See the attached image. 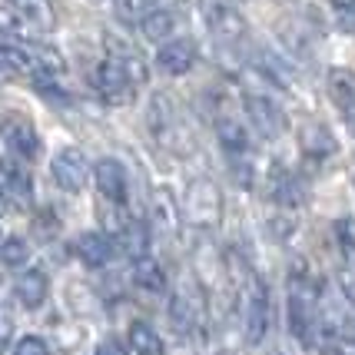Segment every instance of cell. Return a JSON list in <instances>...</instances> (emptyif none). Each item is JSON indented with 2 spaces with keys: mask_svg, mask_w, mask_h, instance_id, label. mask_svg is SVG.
Returning a JSON list of instances; mask_svg holds the SVG:
<instances>
[{
  "mask_svg": "<svg viewBox=\"0 0 355 355\" xmlns=\"http://www.w3.org/2000/svg\"><path fill=\"white\" fill-rule=\"evenodd\" d=\"M139 31H143L146 40H153V44L156 40H166V37H173V31H176V17H173L170 10H163V7H153V10L143 14Z\"/></svg>",
  "mask_w": 355,
  "mask_h": 355,
  "instance_id": "20",
  "label": "cell"
},
{
  "mask_svg": "<svg viewBox=\"0 0 355 355\" xmlns=\"http://www.w3.org/2000/svg\"><path fill=\"white\" fill-rule=\"evenodd\" d=\"M73 249H77V256L90 269L107 266L110 256H113V243H110V236H103V232H83L77 243H73Z\"/></svg>",
  "mask_w": 355,
  "mask_h": 355,
  "instance_id": "13",
  "label": "cell"
},
{
  "mask_svg": "<svg viewBox=\"0 0 355 355\" xmlns=\"http://www.w3.org/2000/svg\"><path fill=\"white\" fill-rule=\"evenodd\" d=\"M20 33H24L20 17H17L10 7H0V37H20Z\"/></svg>",
  "mask_w": 355,
  "mask_h": 355,
  "instance_id": "25",
  "label": "cell"
},
{
  "mask_svg": "<svg viewBox=\"0 0 355 355\" xmlns=\"http://www.w3.org/2000/svg\"><path fill=\"white\" fill-rule=\"evenodd\" d=\"M27 259H31V246L20 236H10V239L0 243V263L7 266V269H20Z\"/></svg>",
  "mask_w": 355,
  "mask_h": 355,
  "instance_id": "21",
  "label": "cell"
},
{
  "mask_svg": "<svg viewBox=\"0 0 355 355\" xmlns=\"http://www.w3.org/2000/svg\"><path fill=\"white\" fill-rule=\"evenodd\" d=\"M345 126L352 130V137H355V107H352V110H345Z\"/></svg>",
  "mask_w": 355,
  "mask_h": 355,
  "instance_id": "31",
  "label": "cell"
},
{
  "mask_svg": "<svg viewBox=\"0 0 355 355\" xmlns=\"http://www.w3.org/2000/svg\"><path fill=\"white\" fill-rule=\"evenodd\" d=\"M0 139L7 143L10 153L27 159V163H33L40 156V133H37V126L24 113H7L0 120Z\"/></svg>",
  "mask_w": 355,
  "mask_h": 355,
  "instance_id": "3",
  "label": "cell"
},
{
  "mask_svg": "<svg viewBox=\"0 0 355 355\" xmlns=\"http://www.w3.org/2000/svg\"><path fill=\"white\" fill-rule=\"evenodd\" d=\"M50 173H53V180H57L60 189L80 193V189L87 186V180H90V163H87V156L80 153L77 146H63L60 153L53 156Z\"/></svg>",
  "mask_w": 355,
  "mask_h": 355,
  "instance_id": "4",
  "label": "cell"
},
{
  "mask_svg": "<svg viewBox=\"0 0 355 355\" xmlns=\"http://www.w3.org/2000/svg\"><path fill=\"white\" fill-rule=\"evenodd\" d=\"M50 295V279L44 269H27L24 276L17 279V299L27 306V309H40Z\"/></svg>",
  "mask_w": 355,
  "mask_h": 355,
  "instance_id": "12",
  "label": "cell"
},
{
  "mask_svg": "<svg viewBox=\"0 0 355 355\" xmlns=\"http://www.w3.org/2000/svg\"><path fill=\"white\" fill-rule=\"evenodd\" d=\"M14 355H50V345L40 336H24L14 345Z\"/></svg>",
  "mask_w": 355,
  "mask_h": 355,
  "instance_id": "24",
  "label": "cell"
},
{
  "mask_svg": "<svg viewBox=\"0 0 355 355\" xmlns=\"http://www.w3.org/2000/svg\"><path fill=\"white\" fill-rule=\"evenodd\" d=\"M329 96H332V103L342 110L355 107V73L352 70H345V67L329 70Z\"/></svg>",
  "mask_w": 355,
  "mask_h": 355,
  "instance_id": "18",
  "label": "cell"
},
{
  "mask_svg": "<svg viewBox=\"0 0 355 355\" xmlns=\"http://www.w3.org/2000/svg\"><path fill=\"white\" fill-rule=\"evenodd\" d=\"M299 146H302V153L312 156V159H325V156H332L339 150V143L332 137V130L325 123H306L299 130Z\"/></svg>",
  "mask_w": 355,
  "mask_h": 355,
  "instance_id": "11",
  "label": "cell"
},
{
  "mask_svg": "<svg viewBox=\"0 0 355 355\" xmlns=\"http://www.w3.org/2000/svg\"><path fill=\"white\" fill-rule=\"evenodd\" d=\"M96 355H126V349L116 339H103L96 345Z\"/></svg>",
  "mask_w": 355,
  "mask_h": 355,
  "instance_id": "29",
  "label": "cell"
},
{
  "mask_svg": "<svg viewBox=\"0 0 355 355\" xmlns=\"http://www.w3.org/2000/svg\"><path fill=\"white\" fill-rule=\"evenodd\" d=\"M93 180H96V189L107 202H126V189H130V180H126V170L120 159H100L93 166Z\"/></svg>",
  "mask_w": 355,
  "mask_h": 355,
  "instance_id": "8",
  "label": "cell"
},
{
  "mask_svg": "<svg viewBox=\"0 0 355 355\" xmlns=\"http://www.w3.org/2000/svg\"><path fill=\"white\" fill-rule=\"evenodd\" d=\"M202 14H206V27L216 33L219 40H226V44H236V40H243L246 37V17L239 14L232 3H223V0H206L202 3Z\"/></svg>",
  "mask_w": 355,
  "mask_h": 355,
  "instance_id": "5",
  "label": "cell"
},
{
  "mask_svg": "<svg viewBox=\"0 0 355 355\" xmlns=\"http://www.w3.org/2000/svg\"><path fill=\"white\" fill-rule=\"evenodd\" d=\"M193 63H196V46L189 40H170V44L159 46V53H156V67L166 77H183V73L193 70Z\"/></svg>",
  "mask_w": 355,
  "mask_h": 355,
  "instance_id": "9",
  "label": "cell"
},
{
  "mask_svg": "<svg viewBox=\"0 0 355 355\" xmlns=\"http://www.w3.org/2000/svg\"><path fill=\"white\" fill-rule=\"evenodd\" d=\"M243 107H246V116L263 137H279L286 130V113H282L276 100H269L263 93H246Z\"/></svg>",
  "mask_w": 355,
  "mask_h": 355,
  "instance_id": "6",
  "label": "cell"
},
{
  "mask_svg": "<svg viewBox=\"0 0 355 355\" xmlns=\"http://www.w3.org/2000/svg\"><path fill=\"white\" fill-rule=\"evenodd\" d=\"M272 200L282 202L286 209H289V206H302V202H306V186H302V180L293 176V173L276 170L272 173Z\"/></svg>",
  "mask_w": 355,
  "mask_h": 355,
  "instance_id": "16",
  "label": "cell"
},
{
  "mask_svg": "<svg viewBox=\"0 0 355 355\" xmlns=\"http://www.w3.org/2000/svg\"><path fill=\"white\" fill-rule=\"evenodd\" d=\"M269 332V293H266L263 282H249V295H246V342L249 345H259Z\"/></svg>",
  "mask_w": 355,
  "mask_h": 355,
  "instance_id": "7",
  "label": "cell"
},
{
  "mask_svg": "<svg viewBox=\"0 0 355 355\" xmlns=\"http://www.w3.org/2000/svg\"><path fill=\"white\" fill-rule=\"evenodd\" d=\"M130 352L133 355H166V345L153 325L133 322L130 325Z\"/></svg>",
  "mask_w": 355,
  "mask_h": 355,
  "instance_id": "19",
  "label": "cell"
},
{
  "mask_svg": "<svg viewBox=\"0 0 355 355\" xmlns=\"http://www.w3.org/2000/svg\"><path fill=\"white\" fill-rule=\"evenodd\" d=\"M17 17H20V24L24 27H31V31H53L57 27V10H53V0H10L7 3Z\"/></svg>",
  "mask_w": 355,
  "mask_h": 355,
  "instance_id": "10",
  "label": "cell"
},
{
  "mask_svg": "<svg viewBox=\"0 0 355 355\" xmlns=\"http://www.w3.org/2000/svg\"><path fill=\"white\" fill-rule=\"evenodd\" d=\"M342 295H345V299H349V302H352L355 306V266L352 269H345V272H342Z\"/></svg>",
  "mask_w": 355,
  "mask_h": 355,
  "instance_id": "28",
  "label": "cell"
},
{
  "mask_svg": "<svg viewBox=\"0 0 355 355\" xmlns=\"http://www.w3.org/2000/svg\"><path fill=\"white\" fill-rule=\"evenodd\" d=\"M10 336H14V315L7 309H0V355L10 345Z\"/></svg>",
  "mask_w": 355,
  "mask_h": 355,
  "instance_id": "27",
  "label": "cell"
},
{
  "mask_svg": "<svg viewBox=\"0 0 355 355\" xmlns=\"http://www.w3.org/2000/svg\"><path fill=\"white\" fill-rule=\"evenodd\" d=\"M3 173H7V180H10L14 196H20V202H31V176H27V170H20L17 163H7Z\"/></svg>",
  "mask_w": 355,
  "mask_h": 355,
  "instance_id": "23",
  "label": "cell"
},
{
  "mask_svg": "<svg viewBox=\"0 0 355 355\" xmlns=\"http://www.w3.org/2000/svg\"><path fill=\"white\" fill-rule=\"evenodd\" d=\"M133 282H137L143 293H163L166 289V272H163V266L156 263V259H150V256H143V259H137L133 263Z\"/></svg>",
  "mask_w": 355,
  "mask_h": 355,
  "instance_id": "17",
  "label": "cell"
},
{
  "mask_svg": "<svg viewBox=\"0 0 355 355\" xmlns=\"http://www.w3.org/2000/svg\"><path fill=\"white\" fill-rule=\"evenodd\" d=\"M180 216H186V223L196 226V230H213L223 219V193H219V186L213 180H206V176L193 180L183 193Z\"/></svg>",
  "mask_w": 355,
  "mask_h": 355,
  "instance_id": "1",
  "label": "cell"
},
{
  "mask_svg": "<svg viewBox=\"0 0 355 355\" xmlns=\"http://www.w3.org/2000/svg\"><path fill=\"white\" fill-rule=\"evenodd\" d=\"M133 3H137V0H133ZM139 3H146V7H150V10H153V3H156V0H139Z\"/></svg>",
  "mask_w": 355,
  "mask_h": 355,
  "instance_id": "33",
  "label": "cell"
},
{
  "mask_svg": "<svg viewBox=\"0 0 355 355\" xmlns=\"http://www.w3.org/2000/svg\"><path fill=\"white\" fill-rule=\"evenodd\" d=\"M3 213H7V193L0 189V216H3Z\"/></svg>",
  "mask_w": 355,
  "mask_h": 355,
  "instance_id": "32",
  "label": "cell"
},
{
  "mask_svg": "<svg viewBox=\"0 0 355 355\" xmlns=\"http://www.w3.org/2000/svg\"><path fill=\"white\" fill-rule=\"evenodd\" d=\"M332 7H339V10H352L355 7V0H329Z\"/></svg>",
  "mask_w": 355,
  "mask_h": 355,
  "instance_id": "30",
  "label": "cell"
},
{
  "mask_svg": "<svg viewBox=\"0 0 355 355\" xmlns=\"http://www.w3.org/2000/svg\"><path fill=\"white\" fill-rule=\"evenodd\" d=\"M336 236H339L342 249H345L349 256H355V219H339V223H336Z\"/></svg>",
  "mask_w": 355,
  "mask_h": 355,
  "instance_id": "26",
  "label": "cell"
},
{
  "mask_svg": "<svg viewBox=\"0 0 355 355\" xmlns=\"http://www.w3.org/2000/svg\"><path fill=\"white\" fill-rule=\"evenodd\" d=\"M216 137H219L223 150H226L230 156H236V153H252V143H249L246 126L239 123L236 116H219V120H216Z\"/></svg>",
  "mask_w": 355,
  "mask_h": 355,
  "instance_id": "15",
  "label": "cell"
},
{
  "mask_svg": "<svg viewBox=\"0 0 355 355\" xmlns=\"http://www.w3.org/2000/svg\"><path fill=\"white\" fill-rule=\"evenodd\" d=\"M116 246L123 249L133 263L143 259L146 249H150V230H146V223H137V219L120 223V230H116Z\"/></svg>",
  "mask_w": 355,
  "mask_h": 355,
  "instance_id": "14",
  "label": "cell"
},
{
  "mask_svg": "<svg viewBox=\"0 0 355 355\" xmlns=\"http://www.w3.org/2000/svg\"><path fill=\"white\" fill-rule=\"evenodd\" d=\"M170 319H173V325H176V332H189V329H193V322H196V309H193V302H189L183 293L173 295Z\"/></svg>",
  "mask_w": 355,
  "mask_h": 355,
  "instance_id": "22",
  "label": "cell"
},
{
  "mask_svg": "<svg viewBox=\"0 0 355 355\" xmlns=\"http://www.w3.org/2000/svg\"><path fill=\"white\" fill-rule=\"evenodd\" d=\"M93 87L100 93V100L110 103V107H126L137 96V83L130 80V73L113 57L100 60V67L93 70Z\"/></svg>",
  "mask_w": 355,
  "mask_h": 355,
  "instance_id": "2",
  "label": "cell"
}]
</instances>
